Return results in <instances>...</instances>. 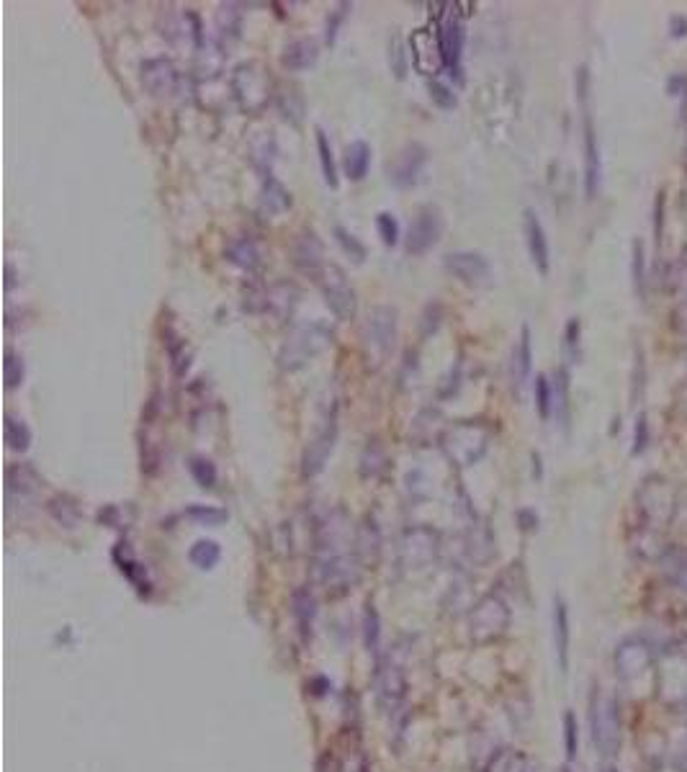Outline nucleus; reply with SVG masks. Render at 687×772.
Instances as JSON below:
<instances>
[{"label": "nucleus", "mask_w": 687, "mask_h": 772, "mask_svg": "<svg viewBox=\"0 0 687 772\" xmlns=\"http://www.w3.org/2000/svg\"><path fill=\"white\" fill-rule=\"evenodd\" d=\"M314 574L330 595H345L358 585L363 561L356 538L350 541V520L343 510H330L314 525Z\"/></svg>", "instance_id": "nucleus-1"}, {"label": "nucleus", "mask_w": 687, "mask_h": 772, "mask_svg": "<svg viewBox=\"0 0 687 772\" xmlns=\"http://www.w3.org/2000/svg\"><path fill=\"white\" fill-rule=\"evenodd\" d=\"M677 510H680V500H677V489L662 477H649L639 487L636 495V513H639V528H649V531L662 533L664 528L672 525Z\"/></svg>", "instance_id": "nucleus-2"}, {"label": "nucleus", "mask_w": 687, "mask_h": 772, "mask_svg": "<svg viewBox=\"0 0 687 772\" xmlns=\"http://www.w3.org/2000/svg\"><path fill=\"white\" fill-rule=\"evenodd\" d=\"M590 734L597 754L610 760L621 749V706L610 690L595 688L590 695Z\"/></svg>", "instance_id": "nucleus-3"}, {"label": "nucleus", "mask_w": 687, "mask_h": 772, "mask_svg": "<svg viewBox=\"0 0 687 772\" xmlns=\"http://www.w3.org/2000/svg\"><path fill=\"white\" fill-rule=\"evenodd\" d=\"M397 309L392 307H374L368 309L366 322L361 330L363 361L368 371H379L397 345Z\"/></svg>", "instance_id": "nucleus-4"}, {"label": "nucleus", "mask_w": 687, "mask_h": 772, "mask_svg": "<svg viewBox=\"0 0 687 772\" xmlns=\"http://www.w3.org/2000/svg\"><path fill=\"white\" fill-rule=\"evenodd\" d=\"M489 443H492V430L482 423H471V420L451 425L440 438V448L456 469L479 464L484 453L489 451Z\"/></svg>", "instance_id": "nucleus-5"}, {"label": "nucleus", "mask_w": 687, "mask_h": 772, "mask_svg": "<svg viewBox=\"0 0 687 772\" xmlns=\"http://www.w3.org/2000/svg\"><path fill=\"white\" fill-rule=\"evenodd\" d=\"M332 345V332L322 322H299L291 327L289 338L278 350V366L284 371H296L317 358Z\"/></svg>", "instance_id": "nucleus-6"}, {"label": "nucleus", "mask_w": 687, "mask_h": 772, "mask_svg": "<svg viewBox=\"0 0 687 772\" xmlns=\"http://www.w3.org/2000/svg\"><path fill=\"white\" fill-rule=\"evenodd\" d=\"M229 91H232L237 106H240L245 114H260V111L266 109L268 103L276 98L271 75H268L266 67L255 60L240 62V65L232 70Z\"/></svg>", "instance_id": "nucleus-7"}, {"label": "nucleus", "mask_w": 687, "mask_h": 772, "mask_svg": "<svg viewBox=\"0 0 687 772\" xmlns=\"http://www.w3.org/2000/svg\"><path fill=\"white\" fill-rule=\"evenodd\" d=\"M507 628H510V608L502 595L489 592L474 603L469 613V636L474 644H492L507 634Z\"/></svg>", "instance_id": "nucleus-8"}, {"label": "nucleus", "mask_w": 687, "mask_h": 772, "mask_svg": "<svg viewBox=\"0 0 687 772\" xmlns=\"http://www.w3.org/2000/svg\"><path fill=\"white\" fill-rule=\"evenodd\" d=\"M657 698L667 708H687V649H667L657 659Z\"/></svg>", "instance_id": "nucleus-9"}, {"label": "nucleus", "mask_w": 687, "mask_h": 772, "mask_svg": "<svg viewBox=\"0 0 687 772\" xmlns=\"http://www.w3.org/2000/svg\"><path fill=\"white\" fill-rule=\"evenodd\" d=\"M440 554V536L428 525H410L399 538V567L404 572L428 569Z\"/></svg>", "instance_id": "nucleus-10"}, {"label": "nucleus", "mask_w": 687, "mask_h": 772, "mask_svg": "<svg viewBox=\"0 0 687 772\" xmlns=\"http://www.w3.org/2000/svg\"><path fill=\"white\" fill-rule=\"evenodd\" d=\"M317 284H320L322 296H325V304L340 322L356 320V289L350 286L348 273H345L338 263H327L320 276H317Z\"/></svg>", "instance_id": "nucleus-11"}, {"label": "nucleus", "mask_w": 687, "mask_h": 772, "mask_svg": "<svg viewBox=\"0 0 687 772\" xmlns=\"http://www.w3.org/2000/svg\"><path fill=\"white\" fill-rule=\"evenodd\" d=\"M613 664L615 675L621 677V682H636L657 667V652L644 636H628L615 649Z\"/></svg>", "instance_id": "nucleus-12"}, {"label": "nucleus", "mask_w": 687, "mask_h": 772, "mask_svg": "<svg viewBox=\"0 0 687 772\" xmlns=\"http://www.w3.org/2000/svg\"><path fill=\"white\" fill-rule=\"evenodd\" d=\"M157 29L168 39L170 44L175 47H193L199 52L201 47L206 44V34L204 26H201V19L193 11H175V8H163L160 11V19H157Z\"/></svg>", "instance_id": "nucleus-13"}, {"label": "nucleus", "mask_w": 687, "mask_h": 772, "mask_svg": "<svg viewBox=\"0 0 687 772\" xmlns=\"http://www.w3.org/2000/svg\"><path fill=\"white\" fill-rule=\"evenodd\" d=\"M579 98L585 101V193L587 199H595L603 181V163H600V145H597V129L592 121L590 106H587V70H579Z\"/></svg>", "instance_id": "nucleus-14"}, {"label": "nucleus", "mask_w": 687, "mask_h": 772, "mask_svg": "<svg viewBox=\"0 0 687 772\" xmlns=\"http://www.w3.org/2000/svg\"><path fill=\"white\" fill-rule=\"evenodd\" d=\"M410 49H412V65H415L417 73L435 78L446 70V55H443V44H440V31L435 29H417L412 31L410 37Z\"/></svg>", "instance_id": "nucleus-15"}, {"label": "nucleus", "mask_w": 687, "mask_h": 772, "mask_svg": "<svg viewBox=\"0 0 687 772\" xmlns=\"http://www.w3.org/2000/svg\"><path fill=\"white\" fill-rule=\"evenodd\" d=\"M139 80L145 85V91L152 98H173L175 93L181 91V73L175 67L173 60L168 57H152V60L142 62L139 67Z\"/></svg>", "instance_id": "nucleus-16"}, {"label": "nucleus", "mask_w": 687, "mask_h": 772, "mask_svg": "<svg viewBox=\"0 0 687 772\" xmlns=\"http://www.w3.org/2000/svg\"><path fill=\"white\" fill-rule=\"evenodd\" d=\"M376 695H379V706L386 716H397L402 711L404 700H407V677H404V672L399 670L397 664L379 662Z\"/></svg>", "instance_id": "nucleus-17"}, {"label": "nucleus", "mask_w": 687, "mask_h": 772, "mask_svg": "<svg viewBox=\"0 0 687 772\" xmlns=\"http://www.w3.org/2000/svg\"><path fill=\"white\" fill-rule=\"evenodd\" d=\"M443 235V214L435 206H422L407 232V253L425 255Z\"/></svg>", "instance_id": "nucleus-18"}, {"label": "nucleus", "mask_w": 687, "mask_h": 772, "mask_svg": "<svg viewBox=\"0 0 687 772\" xmlns=\"http://www.w3.org/2000/svg\"><path fill=\"white\" fill-rule=\"evenodd\" d=\"M42 489V477L31 464H13L6 471V502L8 510L37 500Z\"/></svg>", "instance_id": "nucleus-19"}, {"label": "nucleus", "mask_w": 687, "mask_h": 772, "mask_svg": "<svg viewBox=\"0 0 687 772\" xmlns=\"http://www.w3.org/2000/svg\"><path fill=\"white\" fill-rule=\"evenodd\" d=\"M291 263L296 266V271L307 273L317 281V276L322 273V268L327 266L325 260V245L317 237L314 230H302L291 242Z\"/></svg>", "instance_id": "nucleus-20"}, {"label": "nucleus", "mask_w": 687, "mask_h": 772, "mask_svg": "<svg viewBox=\"0 0 687 772\" xmlns=\"http://www.w3.org/2000/svg\"><path fill=\"white\" fill-rule=\"evenodd\" d=\"M335 441H338V425H335V417H332V420H325L320 433L314 435L312 441L307 443V448H304L302 453L304 479H314L322 469H325L330 453L335 451Z\"/></svg>", "instance_id": "nucleus-21"}, {"label": "nucleus", "mask_w": 687, "mask_h": 772, "mask_svg": "<svg viewBox=\"0 0 687 772\" xmlns=\"http://www.w3.org/2000/svg\"><path fill=\"white\" fill-rule=\"evenodd\" d=\"M428 163V150L420 142H410L399 150L394 163L389 165V181L397 188H412L420 181V173Z\"/></svg>", "instance_id": "nucleus-22"}, {"label": "nucleus", "mask_w": 687, "mask_h": 772, "mask_svg": "<svg viewBox=\"0 0 687 772\" xmlns=\"http://www.w3.org/2000/svg\"><path fill=\"white\" fill-rule=\"evenodd\" d=\"M443 263H446V271L466 286H479V284H484L489 276H492V266H489V260L484 258L482 253H474V250H458V253H448Z\"/></svg>", "instance_id": "nucleus-23"}, {"label": "nucleus", "mask_w": 687, "mask_h": 772, "mask_svg": "<svg viewBox=\"0 0 687 772\" xmlns=\"http://www.w3.org/2000/svg\"><path fill=\"white\" fill-rule=\"evenodd\" d=\"M299 299H302V291L294 281H276L263 291V314L273 317L276 322H289Z\"/></svg>", "instance_id": "nucleus-24"}, {"label": "nucleus", "mask_w": 687, "mask_h": 772, "mask_svg": "<svg viewBox=\"0 0 687 772\" xmlns=\"http://www.w3.org/2000/svg\"><path fill=\"white\" fill-rule=\"evenodd\" d=\"M523 232H525V245H528V253H531L533 266L538 268L541 276H546L551 268V250H549V237L543 230L541 219L533 209H525L523 212Z\"/></svg>", "instance_id": "nucleus-25"}, {"label": "nucleus", "mask_w": 687, "mask_h": 772, "mask_svg": "<svg viewBox=\"0 0 687 772\" xmlns=\"http://www.w3.org/2000/svg\"><path fill=\"white\" fill-rule=\"evenodd\" d=\"M438 31L440 44H443V55H446V65L458 73L461 55H464V24H461V16L456 13V6H453V11L446 13V19L440 21Z\"/></svg>", "instance_id": "nucleus-26"}, {"label": "nucleus", "mask_w": 687, "mask_h": 772, "mask_svg": "<svg viewBox=\"0 0 687 772\" xmlns=\"http://www.w3.org/2000/svg\"><path fill=\"white\" fill-rule=\"evenodd\" d=\"M224 255L232 266L245 273H260V268H263V253H260L258 242L253 237H232L224 248Z\"/></svg>", "instance_id": "nucleus-27"}, {"label": "nucleus", "mask_w": 687, "mask_h": 772, "mask_svg": "<svg viewBox=\"0 0 687 772\" xmlns=\"http://www.w3.org/2000/svg\"><path fill=\"white\" fill-rule=\"evenodd\" d=\"M242 3H222L217 11V44L227 52L242 37Z\"/></svg>", "instance_id": "nucleus-28"}, {"label": "nucleus", "mask_w": 687, "mask_h": 772, "mask_svg": "<svg viewBox=\"0 0 687 772\" xmlns=\"http://www.w3.org/2000/svg\"><path fill=\"white\" fill-rule=\"evenodd\" d=\"M260 212L268 214V217H278L291 209V193L289 188L281 181H276L273 175H263V183H260V196H258Z\"/></svg>", "instance_id": "nucleus-29"}, {"label": "nucleus", "mask_w": 687, "mask_h": 772, "mask_svg": "<svg viewBox=\"0 0 687 772\" xmlns=\"http://www.w3.org/2000/svg\"><path fill=\"white\" fill-rule=\"evenodd\" d=\"M317 60H320V47H317L314 39H294L281 52V65L291 70V73L309 70V67L317 65Z\"/></svg>", "instance_id": "nucleus-30"}, {"label": "nucleus", "mask_w": 687, "mask_h": 772, "mask_svg": "<svg viewBox=\"0 0 687 772\" xmlns=\"http://www.w3.org/2000/svg\"><path fill=\"white\" fill-rule=\"evenodd\" d=\"M533 371V343H531V327L525 325L520 330V340L515 345L513 353V386L515 389H523L525 381L531 379Z\"/></svg>", "instance_id": "nucleus-31"}, {"label": "nucleus", "mask_w": 687, "mask_h": 772, "mask_svg": "<svg viewBox=\"0 0 687 772\" xmlns=\"http://www.w3.org/2000/svg\"><path fill=\"white\" fill-rule=\"evenodd\" d=\"M554 646L556 659H559L561 675H567L569 670V610L564 600L556 598L554 603Z\"/></svg>", "instance_id": "nucleus-32"}, {"label": "nucleus", "mask_w": 687, "mask_h": 772, "mask_svg": "<svg viewBox=\"0 0 687 772\" xmlns=\"http://www.w3.org/2000/svg\"><path fill=\"white\" fill-rule=\"evenodd\" d=\"M356 549H358V556H361L363 564H376V559H379L381 531H379V523H376L371 515H368V518L363 520L361 525H358Z\"/></svg>", "instance_id": "nucleus-33"}, {"label": "nucleus", "mask_w": 687, "mask_h": 772, "mask_svg": "<svg viewBox=\"0 0 687 772\" xmlns=\"http://www.w3.org/2000/svg\"><path fill=\"white\" fill-rule=\"evenodd\" d=\"M358 469H361L363 479H381L389 469V456H386V448L379 441H368L366 448L361 451V459H358Z\"/></svg>", "instance_id": "nucleus-34"}, {"label": "nucleus", "mask_w": 687, "mask_h": 772, "mask_svg": "<svg viewBox=\"0 0 687 772\" xmlns=\"http://www.w3.org/2000/svg\"><path fill=\"white\" fill-rule=\"evenodd\" d=\"M345 173H348L350 181H363L371 168V147L363 139H356L345 147Z\"/></svg>", "instance_id": "nucleus-35"}, {"label": "nucleus", "mask_w": 687, "mask_h": 772, "mask_svg": "<svg viewBox=\"0 0 687 772\" xmlns=\"http://www.w3.org/2000/svg\"><path fill=\"white\" fill-rule=\"evenodd\" d=\"M659 564H662V572L675 582L677 590L687 592V549L669 546L662 559H659Z\"/></svg>", "instance_id": "nucleus-36"}, {"label": "nucleus", "mask_w": 687, "mask_h": 772, "mask_svg": "<svg viewBox=\"0 0 687 772\" xmlns=\"http://www.w3.org/2000/svg\"><path fill=\"white\" fill-rule=\"evenodd\" d=\"M273 103H276L278 111H281V116H284L286 121L302 124L304 109H307V106H304V96L299 93V88H281V91H276Z\"/></svg>", "instance_id": "nucleus-37"}, {"label": "nucleus", "mask_w": 687, "mask_h": 772, "mask_svg": "<svg viewBox=\"0 0 687 772\" xmlns=\"http://www.w3.org/2000/svg\"><path fill=\"white\" fill-rule=\"evenodd\" d=\"M291 603H294V618L296 623H299V631H302L304 639H309V636H312V623H314V595L307 590V587H299V590L294 592Z\"/></svg>", "instance_id": "nucleus-38"}, {"label": "nucleus", "mask_w": 687, "mask_h": 772, "mask_svg": "<svg viewBox=\"0 0 687 772\" xmlns=\"http://www.w3.org/2000/svg\"><path fill=\"white\" fill-rule=\"evenodd\" d=\"M47 510L49 515H52V520H55L57 525H62V528H75V525L80 523V507L73 497H67V495L52 497Z\"/></svg>", "instance_id": "nucleus-39"}, {"label": "nucleus", "mask_w": 687, "mask_h": 772, "mask_svg": "<svg viewBox=\"0 0 687 772\" xmlns=\"http://www.w3.org/2000/svg\"><path fill=\"white\" fill-rule=\"evenodd\" d=\"M3 435H6V443L11 451H29L31 441H34V435H31L29 425L16 415H6V423H3Z\"/></svg>", "instance_id": "nucleus-40"}, {"label": "nucleus", "mask_w": 687, "mask_h": 772, "mask_svg": "<svg viewBox=\"0 0 687 772\" xmlns=\"http://www.w3.org/2000/svg\"><path fill=\"white\" fill-rule=\"evenodd\" d=\"M188 559H191V564L196 569H204V572H209V569L217 567L219 559H222V549H219L217 541H206V538H201V541H196L191 546V551H188Z\"/></svg>", "instance_id": "nucleus-41"}, {"label": "nucleus", "mask_w": 687, "mask_h": 772, "mask_svg": "<svg viewBox=\"0 0 687 772\" xmlns=\"http://www.w3.org/2000/svg\"><path fill=\"white\" fill-rule=\"evenodd\" d=\"M317 155H320V165H322V175H325V183L330 188H338V165H335V155H332V145L327 134L322 129H317Z\"/></svg>", "instance_id": "nucleus-42"}, {"label": "nucleus", "mask_w": 687, "mask_h": 772, "mask_svg": "<svg viewBox=\"0 0 687 772\" xmlns=\"http://www.w3.org/2000/svg\"><path fill=\"white\" fill-rule=\"evenodd\" d=\"M188 471H191L193 482L199 484L201 489H211L217 484V466L206 456H191L188 459Z\"/></svg>", "instance_id": "nucleus-43"}, {"label": "nucleus", "mask_w": 687, "mask_h": 772, "mask_svg": "<svg viewBox=\"0 0 687 772\" xmlns=\"http://www.w3.org/2000/svg\"><path fill=\"white\" fill-rule=\"evenodd\" d=\"M3 379H6V389H19L26 379L24 356L11 348L6 350V361H3Z\"/></svg>", "instance_id": "nucleus-44"}, {"label": "nucleus", "mask_w": 687, "mask_h": 772, "mask_svg": "<svg viewBox=\"0 0 687 772\" xmlns=\"http://www.w3.org/2000/svg\"><path fill=\"white\" fill-rule=\"evenodd\" d=\"M484 772H528V765H525V757L515 749H502L492 757V762L487 765Z\"/></svg>", "instance_id": "nucleus-45"}, {"label": "nucleus", "mask_w": 687, "mask_h": 772, "mask_svg": "<svg viewBox=\"0 0 687 772\" xmlns=\"http://www.w3.org/2000/svg\"><path fill=\"white\" fill-rule=\"evenodd\" d=\"M250 152H253V163L263 170V175H271L273 160H276V139L273 137H260L255 139L253 145H250Z\"/></svg>", "instance_id": "nucleus-46"}, {"label": "nucleus", "mask_w": 687, "mask_h": 772, "mask_svg": "<svg viewBox=\"0 0 687 772\" xmlns=\"http://www.w3.org/2000/svg\"><path fill=\"white\" fill-rule=\"evenodd\" d=\"M533 392H536L538 415H541V420H549L551 412H554V386H551L549 376L546 374L536 376V386H533Z\"/></svg>", "instance_id": "nucleus-47"}, {"label": "nucleus", "mask_w": 687, "mask_h": 772, "mask_svg": "<svg viewBox=\"0 0 687 772\" xmlns=\"http://www.w3.org/2000/svg\"><path fill=\"white\" fill-rule=\"evenodd\" d=\"M363 636H366V649L374 657H379V646H381V621L379 613H376L374 605H368L366 616H363Z\"/></svg>", "instance_id": "nucleus-48"}, {"label": "nucleus", "mask_w": 687, "mask_h": 772, "mask_svg": "<svg viewBox=\"0 0 687 772\" xmlns=\"http://www.w3.org/2000/svg\"><path fill=\"white\" fill-rule=\"evenodd\" d=\"M332 235H335V240H338V245L343 248L345 255H350L356 263H363V260H366V245H363L353 232H348L345 227H340L338 224V227L332 230Z\"/></svg>", "instance_id": "nucleus-49"}, {"label": "nucleus", "mask_w": 687, "mask_h": 772, "mask_svg": "<svg viewBox=\"0 0 687 772\" xmlns=\"http://www.w3.org/2000/svg\"><path fill=\"white\" fill-rule=\"evenodd\" d=\"M407 52H404V42L399 37L397 31H394L392 37H389V67H392V73L397 80H404L407 75Z\"/></svg>", "instance_id": "nucleus-50"}, {"label": "nucleus", "mask_w": 687, "mask_h": 772, "mask_svg": "<svg viewBox=\"0 0 687 772\" xmlns=\"http://www.w3.org/2000/svg\"><path fill=\"white\" fill-rule=\"evenodd\" d=\"M168 338H170V332H168ZM165 343H168L170 363H173L175 376H183L188 371V366H191V356H188V350H186V340L170 338L165 340Z\"/></svg>", "instance_id": "nucleus-51"}, {"label": "nucleus", "mask_w": 687, "mask_h": 772, "mask_svg": "<svg viewBox=\"0 0 687 772\" xmlns=\"http://www.w3.org/2000/svg\"><path fill=\"white\" fill-rule=\"evenodd\" d=\"M376 230H379V237L386 248H394L399 242V222L394 214L381 212L379 217H376Z\"/></svg>", "instance_id": "nucleus-52"}, {"label": "nucleus", "mask_w": 687, "mask_h": 772, "mask_svg": "<svg viewBox=\"0 0 687 772\" xmlns=\"http://www.w3.org/2000/svg\"><path fill=\"white\" fill-rule=\"evenodd\" d=\"M188 518H193L196 523H204V525H219L227 520V513H224V510H219V507L191 505L188 507Z\"/></svg>", "instance_id": "nucleus-53"}, {"label": "nucleus", "mask_w": 687, "mask_h": 772, "mask_svg": "<svg viewBox=\"0 0 687 772\" xmlns=\"http://www.w3.org/2000/svg\"><path fill=\"white\" fill-rule=\"evenodd\" d=\"M428 91H430V98L438 103L440 109H453V106H456V93H453L446 83H440V80H430Z\"/></svg>", "instance_id": "nucleus-54"}, {"label": "nucleus", "mask_w": 687, "mask_h": 772, "mask_svg": "<svg viewBox=\"0 0 687 772\" xmlns=\"http://www.w3.org/2000/svg\"><path fill=\"white\" fill-rule=\"evenodd\" d=\"M564 348H567L569 358L577 361L579 358V320H569L567 330H564Z\"/></svg>", "instance_id": "nucleus-55"}, {"label": "nucleus", "mask_w": 687, "mask_h": 772, "mask_svg": "<svg viewBox=\"0 0 687 772\" xmlns=\"http://www.w3.org/2000/svg\"><path fill=\"white\" fill-rule=\"evenodd\" d=\"M350 8H353V6H350V3H340L338 11L330 13V19H327V34H325L327 44L335 42V34H338L340 24H343V19H345V13H348Z\"/></svg>", "instance_id": "nucleus-56"}, {"label": "nucleus", "mask_w": 687, "mask_h": 772, "mask_svg": "<svg viewBox=\"0 0 687 772\" xmlns=\"http://www.w3.org/2000/svg\"><path fill=\"white\" fill-rule=\"evenodd\" d=\"M564 739H567V757L574 760L577 757V721H574L572 713L564 716Z\"/></svg>", "instance_id": "nucleus-57"}, {"label": "nucleus", "mask_w": 687, "mask_h": 772, "mask_svg": "<svg viewBox=\"0 0 687 772\" xmlns=\"http://www.w3.org/2000/svg\"><path fill=\"white\" fill-rule=\"evenodd\" d=\"M641 263H644V255H641V242L633 245V284L639 289V294L644 291V281L646 278L641 276Z\"/></svg>", "instance_id": "nucleus-58"}, {"label": "nucleus", "mask_w": 687, "mask_h": 772, "mask_svg": "<svg viewBox=\"0 0 687 772\" xmlns=\"http://www.w3.org/2000/svg\"><path fill=\"white\" fill-rule=\"evenodd\" d=\"M672 770L675 772H687V742L680 744L675 754H672Z\"/></svg>", "instance_id": "nucleus-59"}, {"label": "nucleus", "mask_w": 687, "mask_h": 772, "mask_svg": "<svg viewBox=\"0 0 687 772\" xmlns=\"http://www.w3.org/2000/svg\"><path fill=\"white\" fill-rule=\"evenodd\" d=\"M641 435H644V441H646V417L644 415H641L639 423H636V438H633V443H636V446H633V453H639L641 448H644V443H641Z\"/></svg>", "instance_id": "nucleus-60"}, {"label": "nucleus", "mask_w": 687, "mask_h": 772, "mask_svg": "<svg viewBox=\"0 0 687 772\" xmlns=\"http://www.w3.org/2000/svg\"><path fill=\"white\" fill-rule=\"evenodd\" d=\"M518 520L523 523V531H533L538 525V518L531 513V510H523V513H518Z\"/></svg>", "instance_id": "nucleus-61"}, {"label": "nucleus", "mask_w": 687, "mask_h": 772, "mask_svg": "<svg viewBox=\"0 0 687 772\" xmlns=\"http://www.w3.org/2000/svg\"><path fill=\"white\" fill-rule=\"evenodd\" d=\"M16 284H19V278H16V268H13L11 263H8V266H6V281H3V286H6V294H11L13 286H16Z\"/></svg>", "instance_id": "nucleus-62"}, {"label": "nucleus", "mask_w": 687, "mask_h": 772, "mask_svg": "<svg viewBox=\"0 0 687 772\" xmlns=\"http://www.w3.org/2000/svg\"><path fill=\"white\" fill-rule=\"evenodd\" d=\"M685 165H687V147H685Z\"/></svg>", "instance_id": "nucleus-63"}, {"label": "nucleus", "mask_w": 687, "mask_h": 772, "mask_svg": "<svg viewBox=\"0 0 687 772\" xmlns=\"http://www.w3.org/2000/svg\"><path fill=\"white\" fill-rule=\"evenodd\" d=\"M561 772H572V770H569V767H567V770H561Z\"/></svg>", "instance_id": "nucleus-64"}]
</instances>
